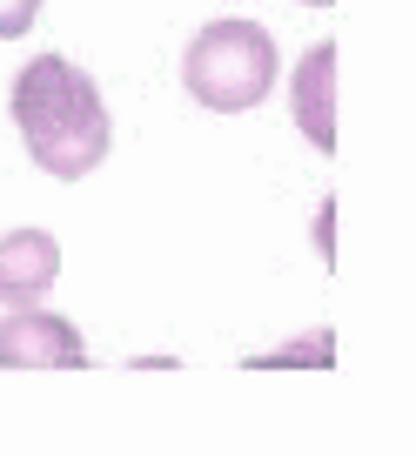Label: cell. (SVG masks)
Here are the masks:
<instances>
[{"instance_id":"obj_6","label":"cell","mask_w":416,"mask_h":457,"mask_svg":"<svg viewBox=\"0 0 416 457\" xmlns=\"http://www.w3.org/2000/svg\"><path fill=\"white\" fill-rule=\"evenodd\" d=\"M34 14H41V0H0V41L28 34V28H34Z\"/></svg>"},{"instance_id":"obj_5","label":"cell","mask_w":416,"mask_h":457,"mask_svg":"<svg viewBox=\"0 0 416 457\" xmlns=\"http://www.w3.org/2000/svg\"><path fill=\"white\" fill-rule=\"evenodd\" d=\"M330 47H316V54L302 61V81H296V121L309 129V142L316 148H330L336 142V129H330Z\"/></svg>"},{"instance_id":"obj_4","label":"cell","mask_w":416,"mask_h":457,"mask_svg":"<svg viewBox=\"0 0 416 457\" xmlns=\"http://www.w3.org/2000/svg\"><path fill=\"white\" fill-rule=\"evenodd\" d=\"M61 276V243L47 228H14L0 236V303H41Z\"/></svg>"},{"instance_id":"obj_3","label":"cell","mask_w":416,"mask_h":457,"mask_svg":"<svg viewBox=\"0 0 416 457\" xmlns=\"http://www.w3.org/2000/svg\"><path fill=\"white\" fill-rule=\"evenodd\" d=\"M81 363H87L81 329L34 310V303H20L0 323V370H81Z\"/></svg>"},{"instance_id":"obj_1","label":"cell","mask_w":416,"mask_h":457,"mask_svg":"<svg viewBox=\"0 0 416 457\" xmlns=\"http://www.w3.org/2000/svg\"><path fill=\"white\" fill-rule=\"evenodd\" d=\"M14 129L28 142L34 169H47L54 182H81L108 162V108H101V87L87 81L74 61L41 54L14 74Z\"/></svg>"},{"instance_id":"obj_2","label":"cell","mask_w":416,"mask_h":457,"mask_svg":"<svg viewBox=\"0 0 416 457\" xmlns=\"http://www.w3.org/2000/svg\"><path fill=\"white\" fill-rule=\"evenodd\" d=\"M182 81L201 108L242 114L275 87V41L256 21H208L182 54Z\"/></svg>"},{"instance_id":"obj_7","label":"cell","mask_w":416,"mask_h":457,"mask_svg":"<svg viewBox=\"0 0 416 457\" xmlns=\"http://www.w3.org/2000/svg\"><path fill=\"white\" fill-rule=\"evenodd\" d=\"M309 7H330V0H309Z\"/></svg>"}]
</instances>
